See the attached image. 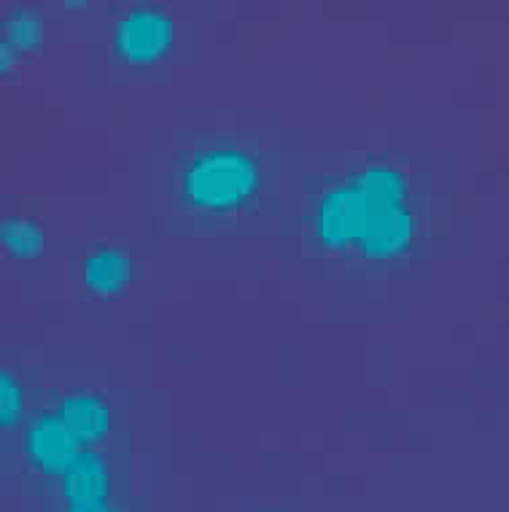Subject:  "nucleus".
<instances>
[{
	"label": "nucleus",
	"instance_id": "4",
	"mask_svg": "<svg viewBox=\"0 0 509 512\" xmlns=\"http://www.w3.org/2000/svg\"><path fill=\"white\" fill-rule=\"evenodd\" d=\"M54 480L60 512H116L111 504V469L100 445L84 448Z\"/></svg>",
	"mask_w": 509,
	"mask_h": 512
},
{
	"label": "nucleus",
	"instance_id": "9",
	"mask_svg": "<svg viewBox=\"0 0 509 512\" xmlns=\"http://www.w3.org/2000/svg\"><path fill=\"white\" fill-rule=\"evenodd\" d=\"M19 62H22V57H19L9 44H0V76H3V79H14Z\"/></svg>",
	"mask_w": 509,
	"mask_h": 512
},
{
	"label": "nucleus",
	"instance_id": "7",
	"mask_svg": "<svg viewBox=\"0 0 509 512\" xmlns=\"http://www.w3.org/2000/svg\"><path fill=\"white\" fill-rule=\"evenodd\" d=\"M46 25L41 14L30 9H11V14L3 17L0 25V44H9L19 57L36 52L44 44Z\"/></svg>",
	"mask_w": 509,
	"mask_h": 512
},
{
	"label": "nucleus",
	"instance_id": "2",
	"mask_svg": "<svg viewBox=\"0 0 509 512\" xmlns=\"http://www.w3.org/2000/svg\"><path fill=\"white\" fill-rule=\"evenodd\" d=\"M270 189L262 154L240 141H208L184 151L170 173V195L186 219L232 224L254 213Z\"/></svg>",
	"mask_w": 509,
	"mask_h": 512
},
{
	"label": "nucleus",
	"instance_id": "8",
	"mask_svg": "<svg viewBox=\"0 0 509 512\" xmlns=\"http://www.w3.org/2000/svg\"><path fill=\"white\" fill-rule=\"evenodd\" d=\"M22 410H25V394H22V386H19L17 375L3 367L0 370V426L9 432L19 424L22 418Z\"/></svg>",
	"mask_w": 509,
	"mask_h": 512
},
{
	"label": "nucleus",
	"instance_id": "1",
	"mask_svg": "<svg viewBox=\"0 0 509 512\" xmlns=\"http://www.w3.org/2000/svg\"><path fill=\"white\" fill-rule=\"evenodd\" d=\"M423 235L421 189L394 157H356L324 176L302 208V238L316 259L356 273L407 265Z\"/></svg>",
	"mask_w": 509,
	"mask_h": 512
},
{
	"label": "nucleus",
	"instance_id": "5",
	"mask_svg": "<svg viewBox=\"0 0 509 512\" xmlns=\"http://www.w3.org/2000/svg\"><path fill=\"white\" fill-rule=\"evenodd\" d=\"M132 281H135V259L124 246L100 243L81 256L79 283L92 300H119Z\"/></svg>",
	"mask_w": 509,
	"mask_h": 512
},
{
	"label": "nucleus",
	"instance_id": "3",
	"mask_svg": "<svg viewBox=\"0 0 509 512\" xmlns=\"http://www.w3.org/2000/svg\"><path fill=\"white\" fill-rule=\"evenodd\" d=\"M176 36V19L159 6L141 3L114 19L111 49L116 60L130 68H154L173 52Z\"/></svg>",
	"mask_w": 509,
	"mask_h": 512
},
{
	"label": "nucleus",
	"instance_id": "6",
	"mask_svg": "<svg viewBox=\"0 0 509 512\" xmlns=\"http://www.w3.org/2000/svg\"><path fill=\"white\" fill-rule=\"evenodd\" d=\"M0 248L11 262H38L46 251L44 227L25 213H6L0 221Z\"/></svg>",
	"mask_w": 509,
	"mask_h": 512
}]
</instances>
